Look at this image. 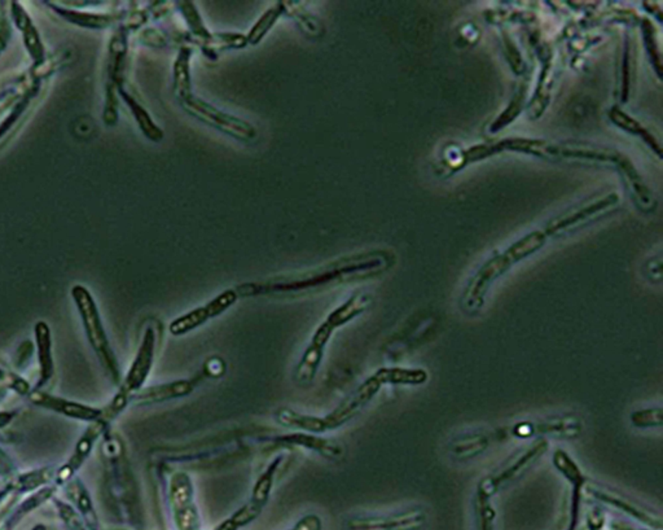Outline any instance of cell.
I'll list each match as a JSON object with an SVG mask.
<instances>
[{"label":"cell","mask_w":663,"mask_h":530,"mask_svg":"<svg viewBox=\"0 0 663 530\" xmlns=\"http://www.w3.org/2000/svg\"><path fill=\"white\" fill-rule=\"evenodd\" d=\"M196 384L191 378H180L169 381L165 384L152 385L148 388H143L134 397V401L139 405H157L163 402L173 401L184 398L186 396L195 392Z\"/></svg>","instance_id":"cell-16"},{"label":"cell","mask_w":663,"mask_h":530,"mask_svg":"<svg viewBox=\"0 0 663 530\" xmlns=\"http://www.w3.org/2000/svg\"><path fill=\"white\" fill-rule=\"evenodd\" d=\"M610 118H612V119H613L616 123H618L620 128H623V129L627 130V131H631V132H634V134L640 135L641 138H644L647 142L649 143V144L652 145V148L657 149V154H661V152H660V145L655 143V141H654V138H653L652 135H651L648 131H645V130L642 129V126H640V125H639V123H638L635 119H632V118L629 117L627 115H625L623 112H620V110H618V109H613V110L610 112Z\"/></svg>","instance_id":"cell-34"},{"label":"cell","mask_w":663,"mask_h":530,"mask_svg":"<svg viewBox=\"0 0 663 530\" xmlns=\"http://www.w3.org/2000/svg\"><path fill=\"white\" fill-rule=\"evenodd\" d=\"M191 58L192 49L189 47H182L175 60L173 68V91L178 100H182L193 94L191 78Z\"/></svg>","instance_id":"cell-26"},{"label":"cell","mask_w":663,"mask_h":530,"mask_svg":"<svg viewBox=\"0 0 663 530\" xmlns=\"http://www.w3.org/2000/svg\"><path fill=\"white\" fill-rule=\"evenodd\" d=\"M35 341L38 348V361H39V380L34 390L45 388L52 380L55 374L53 357H52V340L51 330L45 322H38L35 326Z\"/></svg>","instance_id":"cell-19"},{"label":"cell","mask_w":663,"mask_h":530,"mask_svg":"<svg viewBox=\"0 0 663 530\" xmlns=\"http://www.w3.org/2000/svg\"><path fill=\"white\" fill-rule=\"evenodd\" d=\"M237 301H239V295L236 289L234 288L226 289L219 295L215 296L208 304L195 307L186 314L175 318L169 324V332L174 337L188 335L192 330H197L198 327L208 323L211 319L218 318L230 307H232Z\"/></svg>","instance_id":"cell-10"},{"label":"cell","mask_w":663,"mask_h":530,"mask_svg":"<svg viewBox=\"0 0 663 530\" xmlns=\"http://www.w3.org/2000/svg\"><path fill=\"white\" fill-rule=\"evenodd\" d=\"M373 375L383 385H421L428 380V372L422 368L386 367L377 370Z\"/></svg>","instance_id":"cell-25"},{"label":"cell","mask_w":663,"mask_h":530,"mask_svg":"<svg viewBox=\"0 0 663 530\" xmlns=\"http://www.w3.org/2000/svg\"><path fill=\"white\" fill-rule=\"evenodd\" d=\"M548 446V441L544 438L535 441L530 448H526L521 453H518L507 464H504L498 471L479 483L477 494L490 499L496 492H499L508 483L514 481L518 476H521L536 460L542 458L546 454Z\"/></svg>","instance_id":"cell-8"},{"label":"cell","mask_w":663,"mask_h":530,"mask_svg":"<svg viewBox=\"0 0 663 530\" xmlns=\"http://www.w3.org/2000/svg\"><path fill=\"white\" fill-rule=\"evenodd\" d=\"M156 346H157L156 330L152 326L147 327L136 355L130 365L126 376L122 378L116 396L103 409V413L109 420L113 422L117 416L123 413L128 403L134 401V397L144 388V384L149 376L152 367L154 363Z\"/></svg>","instance_id":"cell-5"},{"label":"cell","mask_w":663,"mask_h":530,"mask_svg":"<svg viewBox=\"0 0 663 530\" xmlns=\"http://www.w3.org/2000/svg\"><path fill=\"white\" fill-rule=\"evenodd\" d=\"M282 14H284L282 1L276 3L275 5H272L269 10L263 13L254 24V26L250 29L248 36H245L248 45L256 46L265 36H267L268 32L274 27V25L279 21V19Z\"/></svg>","instance_id":"cell-30"},{"label":"cell","mask_w":663,"mask_h":530,"mask_svg":"<svg viewBox=\"0 0 663 530\" xmlns=\"http://www.w3.org/2000/svg\"><path fill=\"white\" fill-rule=\"evenodd\" d=\"M530 437L536 433L555 437H577L582 432V422L574 415H557L540 420L539 423H529Z\"/></svg>","instance_id":"cell-21"},{"label":"cell","mask_w":663,"mask_h":530,"mask_svg":"<svg viewBox=\"0 0 663 530\" xmlns=\"http://www.w3.org/2000/svg\"><path fill=\"white\" fill-rule=\"evenodd\" d=\"M393 262V256L385 250L363 252L335 259L311 270L246 282L234 289L239 298L301 297L376 278L387 272Z\"/></svg>","instance_id":"cell-1"},{"label":"cell","mask_w":663,"mask_h":530,"mask_svg":"<svg viewBox=\"0 0 663 530\" xmlns=\"http://www.w3.org/2000/svg\"><path fill=\"white\" fill-rule=\"evenodd\" d=\"M553 464L559 473L572 485V498H571V527L570 530L577 528V520L581 508L583 489L586 487V477L583 474L581 467L574 461L570 455L562 450L557 448L553 454Z\"/></svg>","instance_id":"cell-14"},{"label":"cell","mask_w":663,"mask_h":530,"mask_svg":"<svg viewBox=\"0 0 663 530\" xmlns=\"http://www.w3.org/2000/svg\"><path fill=\"white\" fill-rule=\"evenodd\" d=\"M48 7L53 10L55 13H58V16H61L64 20L69 21L70 24L87 27V29H95V30L106 29L110 25L114 24L117 20L116 14H109V13L81 12V11L61 7L53 3L48 4Z\"/></svg>","instance_id":"cell-23"},{"label":"cell","mask_w":663,"mask_h":530,"mask_svg":"<svg viewBox=\"0 0 663 530\" xmlns=\"http://www.w3.org/2000/svg\"><path fill=\"white\" fill-rule=\"evenodd\" d=\"M265 506L249 498L244 506L240 507L231 518L224 520L215 530H239L254 521L263 511Z\"/></svg>","instance_id":"cell-31"},{"label":"cell","mask_w":663,"mask_h":530,"mask_svg":"<svg viewBox=\"0 0 663 530\" xmlns=\"http://www.w3.org/2000/svg\"><path fill=\"white\" fill-rule=\"evenodd\" d=\"M494 441L495 437L491 432H466L455 437L454 441L450 444L448 451L455 460L473 459L489 450Z\"/></svg>","instance_id":"cell-18"},{"label":"cell","mask_w":663,"mask_h":530,"mask_svg":"<svg viewBox=\"0 0 663 530\" xmlns=\"http://www.w3.org/2000/svg\"><path fill=\"white\" fill-rule=\"evenodd\" d=\"M372 296L368 293H355L328 314L315 330L311 340L294 368V381L298 385L307 387L314 381L324 358L326 345L335 332L364 314L372 305Z\"/></svg>","instance_id":"cell-2"},{"label":"cell","mask_w":663,"mask_h":530,"mask_svg":"<svg viewBox=\"0 0 663 530\" xmlns=\"http://www.w3.org/2000/svg\"><path fill=\"white\" fill-rule=\"evenodd\" d=\"M322 520L317 515L303 516L291 529L289 530H322Z\"/></svg>","instance_id":"cell-35"},{"label":"cell","mask_w":663,"mask_h":530,"mask_svg":"<svg viewBox=\"0 0 663 530\" xmlns=\"http://www.w3.org/2000/svg\"><path fill=\"white\" fill-rule=\"evenodd\" d=\"M128 29L121 26L117 29L109 43V55L106 65V87L103 118L105 123L112 126L118 119V88L123 86V73L128 56Z\"/></svg>","instance_id":"cell-7"},{"label":"cell","mask_w":663,"mask_h":530,"mask_svg":"<svg viewBox=\"0 0 663 530\" xmlns=\"http://www.w3.org/2000/svg\"><path fill=\"white\" fill-rule=\"evenodd\" d=\"M118 96L122 97V100L128 104V109L131 110L135 121L138 122V126L141 130V132L152 142H161L163 139V131L154 123L147 109L140 106L139 101L132 95L128 94L123 86L118 88Z\"/></svg>","instance_id":"cell-24"},{"label":"cell","mask_w":663,"mask_h":530,"mask_svg":"<svg viewBox=\"0 0 663 530\" xmlns=\"http://www.w3.org/2000/svg\"><path fill=\"white\" fill-rule=\"evenodd\" d=\"M586 489L597 501L606 503V505H612L618 509L623 511L625 514H629L631 516L640 520L641 522H645L648 525H652V527L661 529V518L654 516L651 512H648L645 509H642L640 506L631 502L623 495L618 494L616 492H613L607 487H603L600 485H591L590 483V485H586Z\"/></svg>","instance_id":"cell-17"},{"label":"cell","mask_w":663,"mask_h":530,"mask_svg":"<svg viewBox=\"0 0 663 530\" xmlns=\"http://www.w3.org/2000/svg\"><path fill=\"white\" fill-rule=\"evenodd\" d=\"M426 524V514L421 508H409L383 516L349 518L343 530H420Z\"/></svg>","instance_id":"cell-12"},{"label":"cell","mask_w":663,"mask_h":530,"mask_svg":"<svg viewBox=\"0 0 663 530\" xmlns=\"http://www.w3.org/2000/svg\"><path fill=\"white\" fill-rule=\"evenodd\" d=\"M30 398H32V401L34 402L35 405H38L43 409L65 415V416L71 418V419L84 420V422H90V423L97 420L103 413V409H96L93 406L82 405L78 402L68 401V400H64V398H60V397L51 396L48 393L42 392V390L30 392Z\"/></svg>","instance_id":"cell-13"},{"label":"cell","mask_w":663,"mask_h":530,"mask_svg":"<svg viewBox=\"0 0 663 530\" xmlns=\"http://www.w3.org/2000/svg\"><path fill=\"white\" fill-rule=\"evenodd\" d=\"M631 424L639 429L658 428L662 425V409L661 407H645L632 411L629 415Z\"/></svg>","instance_id":"cell-33"},{"label":"cell","mask_w":663,"mask_h":530,"mask_svg":"<svg viewBox=\"0 0 663 530\" xmlns=\"http://www.w3.org/2000/svg\"><path fill=\"white\" fill-rule=\"evenodd\" d=\"M275 420L278 424L291 429L296 432L311 433V435H323L326 433L322 416H315L309 413H298L289 407H281L275 413Z\"/></svg>","instance_id":"cell-22"},{"label":"cell","mask_w":663,"mask_h":530,"mask_svg":"<svg viewBox=\"0 0 663 530\" xmlns=\"http://www.w3.org/2000/svg\"><path fill=\"white\" fill-rule=\"evenodd\" d=\"M179 103L189 116L236 141L252 143L258 136L256 128L250 122L221 110L197 95L191 94L179 100Z\"/></svg>","instance_id":"cell-6"},{"label":"cell","mask_w":663,"mask_h":530,"mask_svg":"<svg viewBox=\"0 0 663 530\" xmlns=\"http://www.w3.org/2000/svg\"><path fill=\"white\" fill-rule=\"evenodd\" d=\"M616 201H617V197L614 195H610V196H607L605 199L594 201L591 205H587V206L581 208V209H575V210H572L571 213H568V214L562 215L559 219H555L552 224H549L548 226V232L549 234L557 232L559 230L568 228V227H570L572 224L584 221V219H587L590 215H592L594 213L600 212V210L605 209L607 206L613 205Z\"/></svg>","instance_id":"cell-28"},{"label":"cell","mask_w":663,"mask_h":530,"mask_svg":"<svg viewBox=\"0 0 663 530\" xmlns=\"http://www.w3.org/2000/svg\"><path fill=\"white\" fill-rule=\"evenodd\" d=\"M11 17L13 24L23 34V46L29 56L34 61V65H39L46 60V51L36 26L30 14L20 3H11Z\"/></svg>","instance_id":"cell-15"},{"label":"cell","mask_w":663,"mask_h":530,"mask_svg":"<svg viewBox=\"0 0 663 530\" xmlns=\"http://www.w3.org/2000/svg\"><path fill=\"white\" fill-rule=\"evenodd\" d=\"M71 297L77 305L78 313L81 315L84 333L93 352L103 365L106 375L112 380V383L119 385L122 381L121 368L118 365L116 354L113 352V348L106 336L104 324L93 295L86 287L74 285L71 289Z\"/></svg>","instance_id":"cell-4"},{"label":"cell","mask_w":663,"mask_h":530,"mask_svg":"<svg viewBox=\"0 0 663 530\" xmlns=\"http://www.w3.org/2000/svg\"><path fill=\"white\" fill-rule=\"evenodd\" d=\"M175 5L179 10L180 14L184 17L186 25L191 30V34L197 39L205 51H208L211 46L213 33H210L206 26L204 25V21L198 13L197 7L191 1H179Z\"/></svg>","instance_id":"cell-29"},{"label":"cell","mask_w":663,"mask_h":530,"mask_svg":"<svg viewBox=\"0 0 663 530\" xmlns=\"http://www.w3.org/2000/svg\"><path fill=\"white\" fill-rule=\"evenodd\" d=\"M193 483L184 472H176L170 479L169 498L179 530L198 528L197 508L193 503Z\"/></svg>","instance_id":"cell-11"},{"label":"cell","mask_w":663,"mask_h":530,"mask_svg":"<svg viewBox=\"0 0 663 530\" xmlns=\"http://www.w3.org/2000/svg\"><path fill=\"white\" fill-rule=\"evenodd\" d=\"M384 385L374 375L365 378L343 401L339 402L330 413L326 416H322L324 431H335L354 420L373 401V398L380 393Z\"/></svg>","instance_id":"cell-9"},{"label":"cell","mask_w":663,"mask_h":530,"mask_svg":"<svg viewBox=\"0 0 663 530\" xmlns=\"http://www.w3.org/2000/svg\"><path fill=\"white\" fill-rule=\"evenodd\" d=\"M546 232L533 231L525 236L512 247L508 248L504 253L487 261L472 278L468 284L466 292L461 298V304L468 313H477L485 304V297L489 292L490 287L503 274L508 272L514 263L529 257L538 249H540L547 237Z\"/></svg>","instance_id":"cell-3"},{"label":"cell","mask_w":663,"mask_h":530,"mask_svg":"<svg viewBox=\"0 0 663 530\" xmlns=\"http://www.w3.org/2000/svg\"><path fill=\"white\" fill-rule=\"evenodd\" d=\"M42 81H43L42 78L33 75V82L29 84V87L25 91L23 97L13 106L10 115L1 121V123H0V139L4 138L10 129L17 125V122L20 121V117H23V115L27 112L29 106L34 101L35 97L38 96L40 88H42Z\"/></svg>","instance_id":"cell-27"},{"label":"cell","mask_w":663,"mask_h":530,"mask_svg":"<svg viewBox=\"0 0 663 530\" xmlns=\"http://www.w3.org/2000/svg\"><path fill=\"white\" fill-rule=\"evenodd\" d=\"M279 439L281 444L296 445V446L313 450L326 459H339V458H342V455L345 453L343 448L338 442L332 441V439L322 438L319 435L296 432V433H291L288 436L280 437Z\"/></svg>","instance_id":"cell-20"},{"label":"cell","mask_w":663,"mask_h":530,"mask_svg":"<svg viewBox=\"0 0 663 530\" xmlns=\"http://www.w3.org/2000/svg\"><path fill=\"white\" fill-rule=\"evenodd\" d=\"M284 14H289L297 24L302 27L304 34L307 36H319L324 33V27L322 23L315 17L314 14L306 11L302 4L298 3H284Z\"/></svg>","instance_id":"cell-32"}]
</instances>
